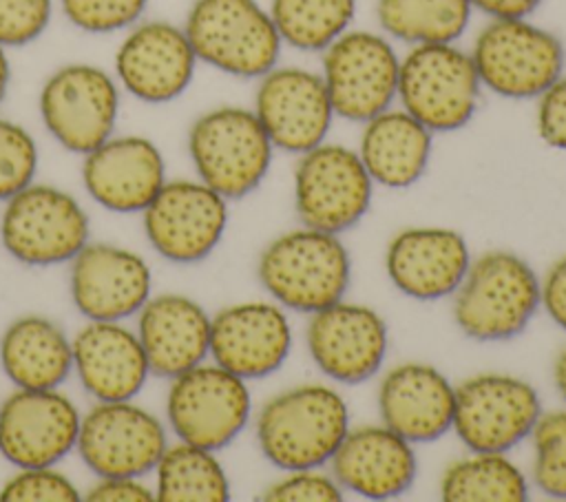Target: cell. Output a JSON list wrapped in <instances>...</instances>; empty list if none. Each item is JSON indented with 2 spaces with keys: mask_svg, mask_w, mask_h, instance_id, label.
<instances>
[{
  "mask_svg": "<svg viewBox=\"0 0 566 502\" xmlns=\"http://www.w3.org/2000/svg\"><path fill=\"white\" fill-rule=\"evenodd\" d=\"M349 431V409L327 385H298L270 398L256 418L263 456L283 471L316 469L332 460Z\"/></svg>",
  "mask_w": 566,
  "mask_h": 502,
  "instance_id": "cell-1",
  "label": "cell"
},
{
  "mask_svg": "<svg viewBox=\"0 0 566 502\" xmlns=\"http://www.w3.org/2000/svg\"><path fill=\"white\" fill-rule=\"evenodd\" d=\"M453 318L473 341H509L539 307V279L517 254L491 250L469 263L453 292Z\"/></svg>",
  "mask_w": 566,
  "mask_h": 502,
  "instance_id": "cell-2",
  "label": "cell"
},
{
  "mask_svg": "<svg viewBox=\"0 0 566 502\" xmlns=\"http://www.w3.org/2000/svg\"><path fill=\"white\" fill-rule=\"evenodd\" d=\"M349 270V252L338 234L307 226L270 241L259 259L263 287L281 305L307 314L345 296Z\"/></svg>",
  "mask_w": 566,
  "mask_h": 502,
  "instance_id": "cell-3",
  "label": "cell"
},
{
  "mask_svg": "<svg viewBox=\"0 0 566 502\" xmlns=\"http://www.w3.org/2000/svg\"><path fill=\"white\" fill-rule=\"evenodd\" d=\"M184 31L197 60L237 77L272 71L283 42L256 0H195Z\"/></svg>",
  "mask_w": 566,
  "mask_h": 502,
  "instance_id": "cell-4",
  "label": "cell"
},
{
  "mask_svg": "<svg viewBox=\"0 0 566 502\" xmlns=\"http://www.w3.org/2000/svg\"><path fill=\"white\" fill-rule=\"evenodd\" d=\"M272 148L256 113L241 106L203 113L188 135V150L201 181L226 199L256 190L268 175Z\"/></svg>",
  "mask_w": 566,
  "mask_h": 502,
  "instance_id": "cell-5",
  "label": "cell"
},
{
  "mask_svg": "<svg viewBox=\"0 0 566 502\" xmlns=\"http://www.w3.org/2000/svg\"><path fill=\"white\" fill-rule=\"evenodd\" d=\"M471 60L489 91L526 100L539 97L564 69L562 40L526 18H493L475 38Z\"/></svg>",
  "mask_w": 566,
  "mask_h": 502,
  "instance_id": "cell-6",
  "label": "cell"
},
{
  "mask_svg": "<svg viewBox=\"0 0 566 502\" xmlns=\"http://www.w3.org/2000/svg\"><path fill=\"white\" fill-rule=\"evenodd\" d=\"M480 86L471 53L453 42L413 44L400 60L396 95L402 108L431 133H447L471 122Z\"/></svg>",
  "mask_w": 566,
  "mask_h": 502,
  "instance_id": "cell-7",
  "label": "cell"
},
{
  "mask_svg": "<svg viewBox=\"0 0 566 502\" xmlns=\"http://www.w3.org/2000/svg\"><path fill=\"white\" fill-rule=\"evenodd\" d=\"M542 402L535 387L509 374H478L455 387L453 425L464 447L506 453L531 436Z\"/></svg>",
  "mask_w": 566,
  "mask_h": 502,
  "instance_id": "cell-8",
  "label": "cell"
},
{
  "mask_svg": "<svg viewBox=\"0 0 566 502\" xmlns=\"http://www.w3.org/2000/svg\"><path fill=\"white\" fill-rule=\"evenodd\" d=\"M371 184L358 153L323 142L303 153L296 164V215L307 228L340 234L369 210Z\"/></svg>",
  "mask_w": 566,
  "mask_h": 502,
  "instance_id": "cell-9",
  "label": "cell"
},
{
  "mask_svg": "<svg viewBox=\"0 0 566 502\" xmlns=\"http://www.w3.org/2000/svg\"><path fill=\"white\" fill-rule=\"evenodd\" d=\"M400 60L371 31H345L323 53V82L334 108L349 122H367L387 111L398 93Z\"/></svg>",
  "mask_w": 566,
  "mask_h": 502,
  "instance_id": "cell-10",
  "label": "cell"
},
{
  "mask_svg": "<svg viewBox=\"0 0 566 502\" xmlns=\"http://www.w3.org/2000/svg\"><path fill=\"white\" fill-rule=\"evenodd\" d=\"M252 400L241 376L221 365H197L175 376L166 411L175 433L203 449L232 442L250 418Z\"/></svg>",
  "mask_w": 566,
  "mask_h": 502,
  "instance_id": "cell-11",
  "label": "cell"
},
{
  "mask_svg": "<svg viewBox=\"0 0 566 502\" xmlns=\"http://www.w3.org/2000/svg\"><path fill=\"white\" fill-rule=\"evenodd\" d=\"M4 248L27 265H51L73 259L88 239V219L80 203L53 186H27L2 215Z\"/></svg>",
  "mask_w": 566,
  "mask_h": 502,
  "instance_id": "cell-12",
  "label": "cell"
},
{
  "mask_svg": "<svg viewBox=\"0 0 566 502\" xmlns=\"http://www.w3.org/2000/svg\"><path fill=\"white\" fill-rule=\"evenodd\" d=\"M119 95L113 77L93 64H66L42 86L40 115L46 130L73 153H91L115 128Z\"/></svg>",
  "mask_w": 566,
  "mask_h": 502,
  "instance_id": "cell-13",
  "label": "cell"
},
{
  "mask_svg": "<svg viewBox=\"0 0 566 502\" xmlns=\"http://www.w3.org/2000/svg\"><path fill=\"white\" fill-rule=\"evenodd\" d=\"M77 449L99 478H137L157 467L166 433L146 409L128 400H102L80 420Z\"/></svg>",
  "mask_w": 566,
  "mask_h": 502,
  "instance_id": "cell-14",
  "label": "cell"
},
{
  "mask_svg": "<svg viewBox=\"0 0 566 502\" xmlns=\"http://www.w3.org/2000/svg\"><path fill=\"white\" fill-rule=\"evenodd\" d=\"M228 223L226 197L203 181H170L144 208V230L153 248L175 263L206 259Z\"/></svg>",
  "mask_w": 566,
  "mask_h": 502,
  "instance_id": "cell-15",
  "label": "cell"
},
{
  "mask_svg": "<svg viewBox=\"0 0 566 502\" xmlns=\"http://www.w3.org/2000/svg\"><path fill=\"white\" fill-rule=\"evenodd\" d=\"M254 113L272 146L298 155L325 142L334 117L323 75L301 66H274L261 75Z\"/></svg>",
  "mask_w": 566,
  "mask_h": 502,
  "instance_id": "cell-16",
  "label": "cell"
},
{
  "mask_svg": "<svg viewBox=\"0 0 566 502\" xmlns=\"http://www.w3.org/2000/svg\"><path fill=\"white\" fill-rule=\"evenodd\" d=\"M305 341L310 356L325 376L356 385L382 367L387 325L376 310L340 299L312 314Z\"/></svg>",
  "mask_w": 566,
  "mask_h": 502,
  "instance_id": "cell-17",
  "label": "cell"
},
{
  "mask_svg": "<svg viewBox=\"0 0 566 502\" xmlns=\"http://www.w3.org/2000/svg\"><path fill=\"white\" fill-rule=\"evenodd\" d=\"M75 405L55 389H20L0 407V453L22 469L51 467L77 445Z\"/></svg>",
  "mask_w": 566,
  "mask_h": 502,
  "instance_id": "cell-18",
  "label": "cell"
},
{
  "mask_svg": "<svg viewBox=\"0 0 566 502\" xmlns=\"http://www.w3.org/2000/svg\"><path fill=\"white\" fill-rule=\"evenodd\" d=\"M197 55L184 29L150 20L137 24L115 53L124 88L142 102L164 104L179 97L195 75Z\"/></svg>",
  "mask_w": 566,
  "mask_h": 502,
  "instance_id": "cell-19",
  "label": "cell"
},
{
  "mask_svg": "<svg viewBox=\"0 0 566 502\" xmlns=\"http://www.w3.org/2000/svg\"><path fill=\"white\" fill-rule=\"evenodd\" d=\"M290 349V321L272 303H237L210 321V354L214 363L243 380L274 374Z\"/></svg>",
  "mask_w": 566,
  "mask_h": 502,
  "instance_id": "cell-20",
  "label": "cell"
},
{
  "mask_svg": "<svg viewBox=\"0 0 566 502\" xmlns=\"http://www.w3.org/2000/svg\"><path fill=\"white\" fill-rule=\"evenodd\" d=\"M471 263L464 237L451 228L420 226L400 230L387 245L385 268L402 294L438 301L462 283Z\"/></svg>",
  "mask_w": 566,
  "mask_h": 502,
  "instance_id": "cell-21",
  "label": "cell"
},
{
  "mask_svg": "<svg viewBox=\"0 0 566 502\" xmlns=\"http://www.w3.org/2000/svg\"><path fill=\"white\" fill-rule=\"evenodd\" d=\"M150 270L130 250L91 243L73 257L71 294L91 321H119L148 301Z\"/></svg>",
  "mask_w": 566,
  "mask_h": 502,
  "instance_id": "cell-22",
  "label": "cell"
},
{
  "mask_svg": "<svg viewBox=\"0 0 566 502\" xmlns=\"http://www.w3.org/2000/svg\"><path fill=\"white\" fill-rule=\"evenodd\" d=\"M455 387L433 365L402 363L378 387L382 425L411 445L433 442L453 425Z\"/></svg>",
  "mask_w": 566,
  "mask_h": 502,
  "instance_id": "cell-23",
  "label": "cell"
},
{
  "mask_svg": "<svg viewBox=\"0 0 566 502\" xmlns=\"http://www.w3.org/2000/svg\"><path fill=\"white\" fill-rule=\"evenodd\" d=\"M329 462L340 489L371 500L405 493L418 473L413 445L385 425L349 429Z\"/></svg>",
  "mask_w": 566,
  "mask_h": 502,
  "instance_id": "cell-24",
  "label": "cell"
},
{
  "mask_svg": "<svg viewBox=\"0 0 566 502\" xmlns=\"http://www.w3.org/2000/svg\"><path fill=\"white\" fill-rule=\"evenodd\" d=\"M82 179L91 197L104 208L137 212L164 186V157L146 137H108L86 153Z\"/></svg>",
  "mask_w": 566,
  "mask_h": 502,
  "instance_id": "cell-25",
  "label": "cell"
},
{
  "mask_svg": "<svg viewBox=\"0 0 566 502\" xmlns=\"http://www.w3.org/2000/svg\"><path fill=\"white\" fill-rule=\"evenodd\" d=\"M139 343L148 369L175 378L197 367L210 352V318L188 296H155L142 305Z\"/></svg>",
  "mask_w": 566,
  "mask_h": 502,
  "instance_id": "cell-26",
  "label": "cell"
},
{
  "mask_svg": "<svg viewBox=\"0 0 566 502\" xmlns=\"http://www.w3.org/2000/svg\"><path fill=\"white\" fill-rule=\"evenodd\" d=\"M71 352L82 385L99 400H130L150 372L139 336L117 321L84 325Z\"/></svg>",
  "mask_w": 566,
  "mask_h": 502,
  "instance_id": "cell-27",
  "label": "cell"
},
{
  "mask_svg": "<svg viewBox=\"0 0 566 502\" xmlns=\"http://www.w3.org/2000/svg\"><path fill=\"white\" fill-rule=\"evenodd\" d=\"M358 157L371 181L387 188H409L427 170L431 130L405 108H387L365 122Z\"/></svg>",
  "mask_w": 566,
  "mask_h": 502,
  "instance_id": "cell-28",
  "label": "cell"
},
{
  "mask_svg": "<svg viewBox=\"0 0 566 502\" xmlns=\"http://www.w3.org/2000/svg\"><path fill=\"white\" fill-rule=\"evenodd\" d=\"M0 360L20 389H55L73 365V352L53 321L24 316L7 327L0 341Z\"/></svg>",
  "mask_w": 566,
  "mask_h": 502,
  "instance_id": "cell-29",
  "label": "cell"
},
{
  "mask_svg": "<svg viewBox=\"0 0 566 502\" xmlns=\"http://www.w3.org/2000/svg\"><path fill=\"white\" fill-rule=\"evenodd\" d=\"M380 27L409 44L455 42L471 18L469 0H378Z\"/></svg>",
  "mask_w": 566,
  "mask_h": 502,
  "instance_id": "cell-30",
  "label": "cell"
},
{
  "mask_svg": "<svg viewBox=\"0 0 566 502\" xmlns=\"http://www.w3.org/2000/svg\"><path fill=\"white\" fill-rule=\"evenodd\" d=\"M230 484L210 449L184 442L164 449L157 462V500L161 502H226Z\"/></svg>",
  "mask_w": 566,
  "mask_h": 502,
  "instance_id": "cell-31",
  "label": "cell"
},
{
  "mask_svg": "<svg viewBox=\"0 0 566 502\" xmlns=\"http://www.w3.org/2000/svg\"><path fill=\"white\" fill-rule=\"evenodd\" d=\"M449 502H522L528 495L526 478L504 453H480L453 462L440 484Z\"/></svg>",
  "mask_w": 566,
  "mask_h": 502,
  "instance_id": "cell-32",
  "label": "cell"
},
{
  "mask_svg": "<svg viewBox=\"0 0 566 502\" xmlns=\"http://www.w3.org/2000/svg\"><path fill=\"white\" fill-rule=\"evenodd\" d=\"M354 0H272L270 15L283 42L301 51H325L347 31Z\"/></svg>",
  "mask_w": 566,
  "mask_h": 502,
  "instance_id": "cell-33",
  "label": "cell"
},
{
  "mask_svg": "<svg viewBox=\"0 0 566 502\" xmlns=\"http://www.w3.org/2000/svg\"><path fill=\"white\" fill-rule=\"evenodd\" d=\"M533 478L542 493L566 500V411L542 414L531 431Z\"/></svg>",
  "mask_w": 566,
  "mask_h": 502,
  "instance_id": "cell-34",
  "label": "cell"
},
{
  "mask_svg": "<svg viewBox=\"0 0 566 502\" xmlns=\"http://www.w3.org/2000/svg\"><path fill=\"white\" fill-rule=\"evenodd\" d=\"M38 168L33 137L15 122L0 117V199L27 188Z\"/></svg>",
  "mask_w": 566,
  "mask_h": 502,
  "instance_id": "cell-35",
  "label": "cell"
},
{
  "mask_svg": "<svg viewBox=\"0 0 566 502\" xmlns=\"http://www.w3.org/2000/svg\"><path fill=\"white\" fill-rule=\"evenodd\" d=\"M71 24L88 33H111L139 20L148 0H60Z\"/></svg>",
  "mask_w": 566,
  "mask_h": 502,
  "instance_id": "cell-36",
  "label": "cell"
},
{
  "mask_svg": "<svg viewBox=\"0 0 566 502\" xmlns=\"http://www.w3.org/2000/svg\"><path fill=\"white\" fill-rule=\"evenodd\" d=\"M77 498L75 484L49 467L24 469L0 491V500L4 502H71Z\"/></svg>",
  "mask_w": 566,
  "mask_h": 502,
  "instance_id": "cell-37",
  "label": "cell"
},
{
  "mask_svg": "<svg viewBox=\"0 0 566 502\" xmlns=\"http://www.w3.org/2000/svg\"><path fill=\"white\" fill-rule=\"evenodd\" d=\"M51 11V0H0V46H22L40 38Z\"/></svg>",
  "mask_w": 566,
  "mask_h": 502,
  "instance_id": "cell-38",
  "label": "cell"
},
{
  "mask_svg": "<svg viewBox=\"0 0 566 502\" xmlns=\"http://www.w3.org/2000/svg\"><path fill=\"white\" fill-rule=\"evenodd\" d=\"M343 498L340 484L334 475L316 473L314 469L287 471L285 478L268 487L263 500L270 502H336Z\"/></svg>",
  "mask_w": 566,
  "mask_h": 502,
  "instance_id": "cell-39",
  "label": "cell"
},
{
  "mask_svg": "<svg viewBox=\"0 0 566 502\" xmlns=\"http://www.w3.org/2000/svg\"><path fill=\"white\" fill-rule=\"evenodd\" d=\"M537 133L559 150H566V77H557L537 102Z\"/></svg>",
  "mask_w": 566,
  "mask_h": 502,
  "instance_id": "cell-40",
  "label": "cell"
},
{
  "mask_svg": "<svg viewBox=\"0 0 566 502\" xmlns=\"http://www.w3.org/2000/svg\"><path fill=\"white\" fill-rule=\"evenodd\" d=\"M539 303L553 323L566 332V257L555 261L539 283Z\"/></svg>",
  "mask_w": 566,
  "mask_h": 502,
  "instance_id": "cell-41",
  "label": "cell"
},
{
  "mask_svg": "<svg viewBox=\"0 0 566 502\" xmlns=\"http://www.w3.org/2000/svg\"><path fill=\"white\" fill-rule=\"evenodd\" d=\"M86 500L91 502H148L153 500V493L135 482V478H102L99 484H95Z\"/></svg>",
  "mask_w": 566,
  "mask_h": 502,
  "instance_id": "cell-42",
  "label": "cell"
},
{
  "mask_svg": "<svg viewBox=\"0 0 566 502\" xmlns=\"http://www.w3.org/2000/svg\"><path fill=\"white\" fill-rule=\"evenodd\" d=\"M471 7L489 13L491 18H526L542 0H469Z\"/></svg>",
  "mask_w": 566,
  "mask_h": 502,
  "instance_id": "cell-43",
  "label": "cell"
},
{
  "mask_svg": "<svg viewBox=\"0 0 566 502\" xmlns=\"http://www.w3.org/2000/svg\"><path fill=\"white\" fill-rule=\"evenodd\" d=\"M553 380L555 387L559 389V394L566 398V347L557 354L555 365H553Z\"/></svg>",
  "mask_w": 566,
  "mask_h": 502,
  "instance_id": "cell-44",
  "label": "cell"
},
{
  "mask_svg": "<svg viewBox=\"0 0 566 502\" xmlns=\"http://www.w3.org/2000/svg\"><path fill=\"white\" fill-rule=\"evenodd\" d=\"M7 86H9V60H7L4 46H0V102L7 93Z\"/></svg>",
  "mask_w": 566,
  "mask_h": 502,
  "instance_id": "cell-45",
  "label": "cell"
}]
</instances>
